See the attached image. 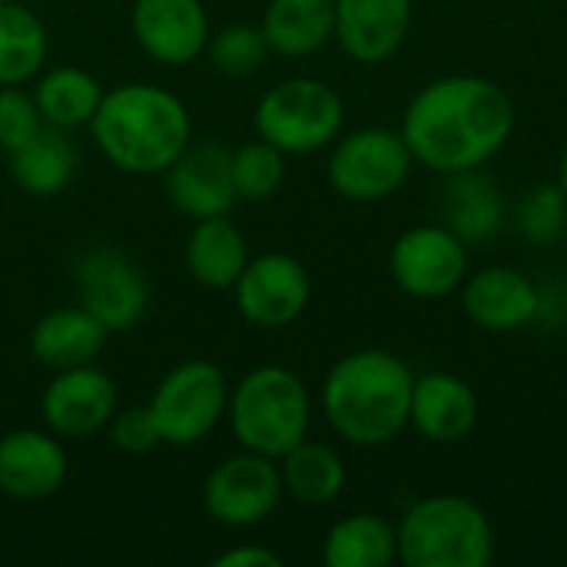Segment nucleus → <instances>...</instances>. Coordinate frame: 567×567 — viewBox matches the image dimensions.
I'll return each instance as SVG.
<instances>
[{
	"mask_svg": "<svg viewBox=\"0 0 567 567\" xmlns=\"http://www.w3.org/2000/svg\"><path fill=\"white\" fill-rule=\"evenodd\" d=\"M0 3H13V0H0Z\"/></svg>",
	"mask_w": 567,
	"mask_h": 567,
	"instance_id": "obj_36",
	"label": "nucleus"
},
{
	"mask_svg": "<svg viewBox=\"0 0 567 567\" xmlns=\"http://www.w3.org/2000/svg\"><path fill=\"white\" fill-rule=\"evenodd\" d=\"M106 435L126 455H146L156 445H163L159 442V432H156V422H153V415H150L146 405L116 409L113 419H110V425H106Z\"/></svg>",
	"mask_w": 567,
	"mask_h": 567,
	"instance_id": "obj_33",
	"label": "nucleus"
},
{
	"mask_svg": "<svg viewBox=\"0 0 567 567\" xmlns=\"http://www.w3.org/2000/svg\"><path fill=\"white\" fill-rule=\"evenodd\" d=\"M256 136L286 156H309L342 136L346 103L336 86L316 76H289L269 86L252 113Z\"/></svg>",
	"mask_w": 567,
	"mask_h": 567,
	"instance_id": "obj_6",
	"label": "nucleus"
},
{
	"mask_svg": "<svg viewBox=\"0 0 567 567\" xmlns=\"http://www.w3.org/2000/svg\"><path fill=\"white\" fill-rule=\"evenodd\" d=\"M166 193L189 219L229 216L239 203L233 183V150L219 140L189 143L166 169Z\"/></svg>",
	"mask_w": 567,
	"mask_h": 567,
	"instance_id": "obj_14",
	"label": "nucleus"
},
{
	"mask_svg": "<svg viewBox=\"0 0 567 567\" xmlns=\"http://www.w3.org/2000/svg\"><path fill=\"white\" fill-rule=\"evenodd\" d=\"M395 532L405 567H485L495 555V528L465 495L419 498Z\"/></svg>",
	"mask_w": 567,
	"mask_h": 567,
	"instance_id": "obj_5",
	"label": "nucleus"
},
{
	"mask_svg": "<svg viewBox=\"0 0 567 567\" xmlns=\"http://www.w3.org/2000/svg\"><path fill=\"white\" fill-rule=\"evenodd\" d=\"M13 183L30 196H56L76 173V150L66 130L43 126L30 143L10 153Z\"/></svg>",
	"mask_w": 567,
	"mask_h": 567,
	"instance_id": "obj_26",
	"label": "nucleus"
},
{
	"mask_svg": "<svg viewBox=\"0 0 567 567\" xmlns=\"http://www.w3.org/2000/svg\"><path fill=\"white\" fill-rule=\"evenodd\" d=\"M37 100L23 86H0V150L13 153L43 130Z\"/></svg>",
	"mask_w": 567,
	"mask_h": 567,
	"instance_id": "obj_32",
	"label": "nucleus"
},
{
	"mask_svg": "<svg viewBox=\"0 0 567 567\" xmlns=\"http://www.w3.org/2000/svg\"><path fill=\"white\" fill-rule=\"evenodd\" d=\"M445 226L465 243L478 246L502 233L505 226V193L502 186L482 169H465L445 176V196H442Z\"/></svg>",
	"mask_w": 567,
	"mask_h": 567,
	"instance_id": "obj_21",
	"label": "nucleus"
},
{
	"mask_svg": "<svg viewBox=\"0 0 567 567\" xmlns=\"http://www.w3.org/2000/svg\"><path fill=\"white\" fill-rule=\"evenodd\" d=\"M389 272L409 296L442 299L462 289L468 276V246L449 226H412L392 243Z\"/></svg>",
	"mask_w": 567,
	"mask_h": 567,
	"instance_id": "obj_10",
	"label": "nucleus"
},
{
	"mask_svg": "<svg viewBox=\"0 0 567 567\" xmlns=\"http://www.w3.org/2000/svg\"><path fill=\"white\" fill-rule=\"evenodd\" d=\"M518 229L535 246H555L567 233V196L561 183H538L518 203Z\"/></svg>",
	"mask_w": 567,
	"mask_h": 567,
	"instance_id": "obj_31",
	"label": "nucleus"
},
{
	"mask_svg": "<svg viewBox=\"0 0 567 567\" xmlns=\"http://www.w3.org/2000/svg\"><path fill=\"white\" fill-rule=\"evenodd\" d=\"M66 472L63 439L50 429H17L0 439V495L13 502H43L63 488Z\"/></svg>",
	"mask_w": 567,
	"mask_h": 567,
	"instance_id": "obj_17",
	"label": "nucleus"
},
{
	"mask_svg": "<svg viewBox=\"0 0 567 567\" xmlns=\"http://www.w3.org/2000/svg\"><path fill=\"white\" fill-rule=\"evenodd\" d=\"M412 369L385 349L342 355L322 382V415L332 432L355 449H382L409 425Z\"/></svg>",
	"mask_w": 567,
	"mask_h": 567,
	"instance_id": "obj_2",
	"label": "nucleus"
},
{
	"mask_svg": "<svg viewBox=\"0 0 567 567\" xmlns=\"http://www.w3.org/2000/svg\"><path fill=\"white\" fill-rule=\"evenodd\" d=\"M50 53L43 20L20 0L0 3V86H27L37 80Z\"/></svg>",
	"mask_w": 567,
	"mask_h": 567,
	"instance_id": "obj_28",
	"label": "nucleus"
},
{
	"mask_svg": "<svg viewBox=\"0 0 567 567\" xmlns=\"http://www.w3.org/2000/svg\"><path fill=\"white\" fill-rule=\"evenodd\" d=\"M478 422V395L455 372H425L412 382V409L409 425L425 442L458 445L472 435Z\"/></svg>",
	"mask_w": 567,
	"mask_h": 567,
	"instance_id": "obj_19",
	"label": "nucleus"
},
{
	"mask_svg": "<svg viewBox=\"0 0 567 567\" xmlns=\"http://www.w3.org/2000/svg\"><path fill=\"white\" fill-rule=\"evenodd\" d=\"M279 475H282L286 495H292L296 502L309 508L332 505L346 488V462L326 442L302 439L296 449H289L279 458Z\"/></svg>",
	"mask_w": 567,
	"mask_h": 567,
	"instance_id": "obj_27",
	"label": "nucleus"
},
{
	"mask_svg": "<svg viewBox=\"0 0 567 567\" xmlns=\"http://www.w3.org/2000/svg\"><path fill=\"white\" fill-rule=\"evenodd\" d=\"M116 409H120L116 385L103 369H96V362L53 372V379L40 395L43 425L63 442H80L106 432Z\"/></svg>",
	"mask_w": 567,
	"mask_h": 567,
	"instance_id": "obj_13",
	"label": "nucleus"
},
{
	"mask_svg": "<svg viewBox=\"0 0 567 567\" xmlns=\"http://www.w3.org/2000/svg\"><path fill=\"white\" fill-rule=\"evenodd\" d=\"M80 306L96 316L110 332L133 329L146 306H150V286L140 266L123 256L113 246H93L76 259L73 269Z\"/></svg>",
	"mask_w": 567,
	"mask_h": 567,
	"instance_id": "obj_11",
	"label": "nucleus"
},
{
	"mask_svg": "<svg viewBox=\"0 0 567 567\" xmlns=\"http://www.w3.org/2000/svg\"><path fill=\"white\" fill-rule=\"evenodd\" d=\"M558 183H561V189H565L567 196V146L565 153H561V163H558Z\"/></svg>",
	"mask_w": 567,
	"mask_h": 567,
	"instance_id": "obj_35",
	"label": "nucleus"
},
{
	"mask_svg": "<svg viewBox=\"0 0 567 567\" xmlns=\"http://www.w3.org/2000/svg\"><path fill=\"white\" fill-rule=\"evenodd\" d=\"M412 163L415 159L399 130L362 126L332 143L326 173L342 199L382 203L405 186Z\"/></svg>",
	"mask_w": 567,
	"mask_h": 567,
	"instance_id": "obj_8",
	"label": "nucleus"
},
{
	"mask_svg": "<svg viewBox=\"0 0 567 567\" xmlns=\"http://www.w3.org/2000/svg\"><path fill=\"white\" fill-rule=\"evenodd\" d=\"M545 292L515 266H485L462 282V309L485 332H518L542 319Z\"/></svg>",
	"mask_w": 567,
	"mask_h": 567,
	"instance_id": "obj_16",
	"label": "nucleus"
},
{
	"mask_svg": "<svg viewBox=\"0 0 567 567\" xmlns=\"http://www.w3.org/2000/svg\"><path fill=\"white\" fill-rule=\"evenodd\" d=\"M226 372L209 359H186L176 369H169L146 402L159 442L173 449H193L206 442L226 419Z\"/></svg>",
	"mask_w": 567,
	"mask_h": 567,
	"instance_id": "obj_7",
	"label": "nucleus"
},
{
	"mask_svg": "<svg viewBox=\"0 0 567 567\" xmlns=\"http://www.w3.org/2000/svg\"><path fill=\"white\" fill-rule=\"evenodd\" d=\"M216 567H282V558L262 545H239V548H229L223 551L216 561Z\"/></svg>",
	"mask_w": 567,
	"mask_h": 567,
	"instance_id": "obj_34",
	"label": "nucleus"
},
{
	"mask_svg": "<svg viewBox=\"0 0 567 567\" xmlns=\"http://www.w3.org/2000/svg\"><path fill=\"white\" fill-rule=\"evenodd\" d=\"M206 53L213 66L226 76H252L262 70L269 50V40L259 23H226L223 30L209 33Z\"/></svg>",
	"mask_w": 567,
	"mask_h": 567,
	"instance_id": "obj_30",
	"label": "nucleus"
},
{
	"mask_svg": "<svg viewBox=\"0 0 567 567\" xmlns=\"http://www.w3.org/2000/svg\"><path fill=\"white\" fill-rule=\"evenodd\" d=\"M262 33L279 56H309L336 37V0H269Z\"/></svg>",
	"mask_w": 567,
	"mask_h": 567,
	"instance_id": "obj_23",
	"label": "nucleus"
},
{
	"mask_svg": "<svg viewBox=\"0 0 567 567\" xmlns=\"http://www.w3.org/2000/svg\"><path fill=\"white\" fill-rule=\"evenodd\" d=\"M106 339L110 329L96 316L83 306H63L37 319L30 329V355L50 372H63L96 362Z\"/></svg>",
	"mask_w": 567,
	"mask_h": 567,
	"instance_id": "obj_20",
	"label": "nucleus"
},
{
	"mask_svg": "<svg viewBox=\"0 0 567 567\" xmlns=\"http://www.w3.org/2000/svg\"><path fill=\"white\" fill-rule=\"evenodd\" d=\"M226 422L246 452L279 462L289 449L309 439L312 399L292 369L259 365L229 389Z\"/></svg>",
	"mask_w": 567,
	"mask_h": 567,
	"instance_id": "obj_4",
	"label": "nucleus"
},
{
	"mask_svg": "<svg viewBox=\"0 0 567 567\" xmlns=\"http://www.w3.org/2000/svg\"><path fill=\"white\" fill-rule=\"evenodd\" d=\"M233 183L243 203H262L286 183V153L266 140H249L233 150Z\"/></svg>",
	"mask_w": 567,
	"mask_h": 567,
	"instance_id": "obj_29",
	"label": "nucleus"
},
{
	"mask_svg": "<svg viewBox=\"0 0 567 567\" xmlns=\"http://www.w3.org/2000/svg\"><path fill=\"white\" fill-rule=\"evenodd\" d=\"M249 262V243L229 216L196 219L186 239V269L206 289H233Z\"/></svg>",
	"mask_w": 567,
	"mask_h": 567,
	"instance_id": "obj_22",
	"label": "nucleus"
},
{
	"mask_svg": "<svg viewBox=\"0 0 567 567\" xmlns=\"http://www.w3.org/2000/svg\"><path fill=\"white\" fill-rule=\"evenodd\" d=\"M130 27L140 50L163 66H186L199 60L209 43L203 0H133Z\"/></svg>",
	"mask_w": 567,
	"mask_h": 567,
	"instance_id": "obj_15",
	"label": "nucleus"
},
{
	"mask_svg": "<svg viewBox=\"0 0 567 567\" xmlns=\"http://www.w3.org/2000/svg\"><path fill=\"white\" fill-rule=\"evenodd\" d=\"M96 150L130 176L166 173L193 143L186 103L159 83H120L90 120Z\"/></svg>",
	"mask_w": 567,
	"mask_h": 567,
	"instance_id": "obj_3",
	"label": "nucleus"
},
{
	"mask_svg": "<svg viewBox=\"0 0 567 567\" xmlns=\"http://www.w3.org/2000/svg\"><path fill=\"white\" fill-rule=\"evenodd\" d=\"M412 30V0H336V43L355 63H385Z\"/></svg>",
	"mask_w": 567,
	"mask_h": 567,
	"instance_id": "obj_18",
	"label": "nucleus"
},
{
	"mask_svg": "<svg viewBox=\"0 0 567 567\" xmlns=\"http://www.w3.org/2000/svg\"><path fill=\"white\" fill-rule=\"evenodd\" d=\"M322 561L329 567H389L399 561V532L375 512L346 515L329 528Z\"/></svg>",
	"mask_w": 567,
	"mask_h": 567,
	"instance_id": "obj_25",
	"label": "nucleus"
},
{
	"mask_svg": "<svg viewBox=\"0 0 567 567\" xmlns=\"http://www.w3.org/2000/svg\"><path fill=\"white\" fill-rule=\"evenodd\" d=\"M37 100V110L43 116L47 126L56 130H76V126H90L93 113L100 110L103 100V86L93 73L80 70V66H50L37 73V86L30 90Z\"/></svg>",
	"mask_w": 567,
	"mask_h": 567,
	"instance_id": "obj_24",
	"label": "nucleus"
},
{
	"mask_svg": "<svg viewBox=\"0 0 567 567\" xmlns=\"http://www.w3.org/2000/svg\"><path fill=\"white\" fill-rule=\"evenodd\" d=\"M282 475L279 462L239 452L223 458L203 482V508L213 522L226 528H252L262 525L282 502Z\"/></svg>",
	"mask_w": 567,
	"mask_h": 567,
	"instance_id": "obj_9",
	"label": "nucleus"
},
{
	"mask_svg": "<svg viewBox=\"0 0 567 567\" xmlns=\"http://www.w3.org/2000/svg\"><path fill=\"white\" fill-rule=\"evenodd\" d=\"M233 296L239 316L249 326L276 332L306 312L312 299V279L299 259L286 252H262L256 259L249 256L243 276L233 286Z\"/></svg>",
	"mask_w": 567,
	"mask_h": 567,
	"instance_id": "obj_12",
	"label": "nucleus"
},
{
	"mask_svg": "<svg viewBox=\"0 0 567 567\" xmlns=\"http://www.w3.org/2000/svg\"><path fill=\"white\" fill-rule=\"evenodd\" d=\"M515 120V103L495 80L452 73L409 100L399 133L415 163L452 176L492 163L508 146Z\"/></svg>",
	"mask_w": 567,
	"mask_h": 567,
	"instance_id": "obj_1",
	"label": "nucleus"
}]
</instances>
